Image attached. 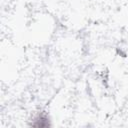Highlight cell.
I'll return each mask as SVG.
<instances>
[{"mask_svg":"<svg viewBox=\"0 0 128 128\" xmlns=\"http://www.w3.org/2000/svg\"><path fill=\"white\" fill-rule=\"evenodd\" d=\"M33 120H34V122L31 124L33 126L44 127V126H48L49 125V119H48L47 115H45V114H39Z\"/></svg>","mask_w":128,"mask_h":128,"instance_id":"obj_1","label":"cell"}]
</instances>
